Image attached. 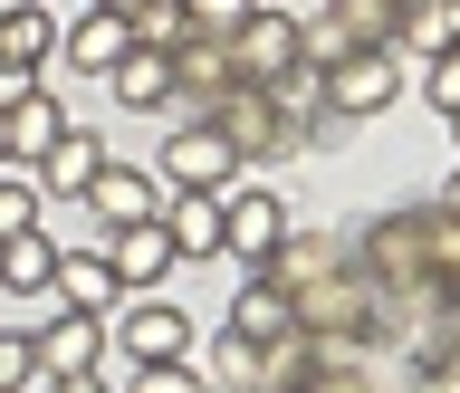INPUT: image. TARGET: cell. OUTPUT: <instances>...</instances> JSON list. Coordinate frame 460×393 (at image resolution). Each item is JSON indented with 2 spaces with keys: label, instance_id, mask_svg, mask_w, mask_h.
I'll return each instance as SVG.
<instances>
[{
  "label": "cell",
  "instance_id": "cell-30",
  "mask_svg": "<svg viewBox=\"0 0 460 393\" xmlns=\"http://www.w3.org/2000/svg\"><path fill=\"white\" fill-rule=\"evenodd\" d=\"M0 164H10V115H0Z\"/></svg>",
  "mask_w": 460,
  "mask_h": 393
},
{
  "label": "cell",
  "instance_id": "cell-16",
  "mask_svg": "<svg viewBox=\"0 0 460 393\" xmlns=\"http://www.w3.org/2000/svg\"><path fill=\"white\" fill-rule=\"evenodd\" d=\"M58 29L39 0H0V67H39V58H58Z\"/></svg>",
  "mask_w": 460,
  "mask_h": 393
},
{
  "label": "cell",
  "instance_id": "cell-10",
  "mask_svg": "<svg viewBox=\"0 0 460 393\" xmlns=\"http://www.w3.org/2000/svg\"><path fill=\"white\" fill-rule=\"evenodd\" d=\"M164 240H172V259H230L221 192H172L164 201Z\"/></svg>",
  "mask_w": 460,
  "mask_h": 393
},
{
  "label": "cell",
  "instance_id": "cell-32",
  "mask_svg": "<svg viewBox=\"0 0 460 393\" xmlns=\"http://www.w3.org/2000/svg\"><path fill=\"white\" fill-rule=\"evenodd\" d=\"M402 10H412V0H402Z\"/></svg>",
  "mask_w": 460,
  "mask_h": 393
},
{
  "label": "cell",
  "instance_id": "cell-28",
  "mask_svg": "<svg viewBox=\"0 0 460 393\" xmlns=\"http://www.w3.org/2000/svg\"><path fill=\"white\" fill-rule=\"evenodd\" d=\"M86 10H106V20H135V10H144V0H86Z\"/></svg>",
  "mask_w": 460,
  "mask_h": 393
},
{
  "label": "cell",
  "instance_id": "cell-5",
  "mask_svg": "<svg viewBox=\"0 0 460 393\" xmlns=\"http://www.w3.org/2000/svg\"><path fill=\"white\" fill-rule=\"evenodd\" d=\"M221 230H230V259L269 269V259L288 250V201L259 192V183H240V192H221Z\"/></svg>",
  "mask_w": 460,
  "mask_h": 393
},
{
  "label": "cell",
  "instance_id": "cell-12",
  "mask_svg": "<svg viewBox=\"0 0 460 393\" xmlns=\"http://www.w3.org/2000/svg\"><path fill=\"white\" fill-rule=\"evenodd\" d=\"M125 49H135V39H125V20H106V10H77V20L58 29V58H67L77 77H96V86L115 77V58H125Z\"/></svg>",
  "mask_w": 460,
  "mask_h": 393
},
{
  "label": "cell",
  "instance_id": "cell-15",
  "mask_svg": "<svg viewBox=\"0 0 460 393\" xmlns=\"http://www.w3.org/2000/svg\"><path fill=\"white\" fill-rule=\"evenodd\" d=\"M106 96H115L125 115L172 106V49H125V58H115V77H106Z\"/></svg>",
  "mask_w": 460,
  "mask_h": 393
},
{
  "label": "cell",
  "instance_id": "cell-14",
  "mask_svg": "<svg viewBox=\"0 0 460 393\" xmlns=\"http://www.w3.org/2000/svg\"><path fill=\"white\" fill-rule=\"evenodd\" d=\"M230 336H240V345H288V336H297V298H288L279 279H250L240 308H230Z\"/></svg>",
  "mask_w": 460,
  "mask_h": 393
},
{
  "label": "cell",
  "instance_id": "cell-3",
  "mask_svg": "<svg viewBox=\"0 0 460 393\" xmlns=\"http://www.w3.org/2000/svg\"><path fill=\"white\" fill-rule=\"evenodd\" d=\"M297 58H307V29H297V10H269V0H259L250 20L230 29V67H240V86H279Z\"/></svg>",
  "mask_w": 460,
  "mask_h": 393
},
{
  "label": "cell",
  "instance_id": "cell-25",
  "mask_svg": "<svg viewBox=\"0 0 460 393\" xmlns=\"http://www.w3.org/2000/svg\"><path fill=\"white\" fill-rule=\"evenodd\" d=\"M422 96H431L441 115H460V49H451V58H431V67H422Z\"/></svg>",
  "mask_w": 460,
  "mask_h": 393
},
{
  "label": "cell",
  "instance_id": "cell-8",
  "mask_svg": "<svg viewBox=\"0 0 460 393\" xmlns=\"http://www.w3.org/2000/svg\"><path fill=\"white\" fill-rule=\"evenodd\" d=\"M58 298H67L77 317H115V308H125V279H115L106 240H86V250H58Z\"/></svg>",
  "mask_w": 460,
  "mask_h": 393
},
{
  "label": "cell",
  "instance_id": "cell-7",
  "mask_svg": "<svg viewBox=\"0 0 460 393\" xmlns=\"http://www.w3.org/2000/svg\"><path fill=\"white\" fill-rule=\"evenodd\" d=\"M86 201H96V221L106 230H135V221H164V173H144V164H106L96 183H86Z\"/></svg>",
  "mask_w": 460,
  "mask_h": 393
},
{
  "label": "cell",
  "instance_id": "cell-17",
  "mask_svg": "<svg viewBox=\"0 0 460 393\" xmlns=\"http://www.w3.org/2000/svg\"><path fill=\"white\" fill-rule=\"evenodd\" d=\"M106 164H115L106 144L86 135V125H67V135H58V154H49V164H39V173H29V183H39V192H86V183H96V173H106Z\"/></svg>",
  "mask_w": 460,
  "mask_h": 393
},
{
  "label": "cell",
  "instance_id": "cell-13",
  "mask_svg": "<svg viewBox=\"0 0 460 393\" xmlns=\"http://www.w3.org/2000/svg\"><path fill=\"white\" fill-rule=\"evenodd\" d=\"M106 259H115V279H125V298H144V288H164L172 240H164V221H135V230H106Z\"/></svg>",
  "mask_w": 460,
  "mask_h": 393
},
{
  "label": "cell",
  "instance_id": "cell-18",
  "mask_svg": "<svg viewBox=\"0 0 460 393\" xmlns=\"http://www.w3.org/2000/svg\"><path fill=\"white\" fill-rule=\"evenodd\" d=\"M39 288H58V240L49 230L0 240V298H39Z\"/></svg>",
  "mask_w": 460,
  "mask_h": 393
},
{
  "label": "cell",
  "instance_id": "cell-22",
  "mask_svg": "<svg viewBox=\"0 0 460 393\" xmlns=\"http://www.w3.org/2000/svg\"><path fill=\"white\" fill-rule=\"evenodd\" d=\"M29 384H39V336L0 326V393H29Z\"/></svg>",
  "mask_w": 460,
  "mask_h": 393
},
{
  "label": "cell",
  "instance_id": "cell-27",
  "mask_svg": "<svg viewBox=\"0 0 460 393\" xmlns=\"http://www.w3.org/2000/svg\"><path fill=\"white\" fill-rule=\"evenodd\" d=\"M39 393H106L96 374H39Z\"/></svg>",
  "mask_w": 460,
  "mask_h": 393
},
{
  "label": "cell",
  "instance_id": "cell-1",
  "mask_svg": "<svg viewBox=\"0 0 460 393\" xmlns=\"http://www.w3.org/2000/svg\"><path fill=\"white\" fill-rule=\"evenodd\" d=\"M201 125L230 144V164H279V154H297V144H307V135L279 115V96H269V86H230Z\"/></svg>",
  "mask_w": 460,
  "mask_h": 393
},
{
  "label": "cell",
  "instance_id": "cell-20",
  "mask_svg": "<svg viewBox=\"0 0 460 393\" xmlns=\"http://www.w3.org/2000/svg\"><path fill=\"white\" fill-rule=\"evenodd\" d=\"M125 39H135V49H182V39H192V10H182V0H144L135 20H125Z\"/></svg>",
  "mask_w": 460,
  "mask_h": 393
},
{
  "label": "cell",
  "instance_id": "cell-6",
  "mask_svg": "<svg viewBox=\"0 0 460 393\" xmlns=\"http://www.w3.org/2000/svg\"><path fill=\"white\" fill-rule=\"evenodd\" d=\"M164 192H240V164H230V144L211 125H182L164 144Z\"/></svg>",
  "mask_w": 460,
  "mask_h": 393
},
{
  "label": "cell",
  "instance_id": "cell-2",
  "mask_svg": "<svg viewBox=\"0 0 460 393\" xmlns=\"http://www.w3.org/2000/svg\"><path fill=\"white\" fill-rule=\"evenodd\" d=\"M402 77H412L402 49H345L336 67H326V115H336V125H365V115H384L402 96Z\"/></svg>",
  "mask_w": 460,
  "mask_h": 393
},
{
  "label": "cell",
  "instance_id": "cell-11",
  "mask_svg": "<svg viewBox=\"0 0 460 393\" xmlns=\"http://www.w3.org/2000/svg\"><path fill=\"white\" fill-rule=\"evenodd\" d=\"M39 336V374H96V355H106V317H49V326H29Z\"/></svg>",
  "mask_w": 460,
  "mask_h": 393
},
{
  "label": "cell",
  "instance_id": "cell-29",
  "mask_svg": "<svg viewBox=\"0 0 460 393\" xmlns=\"http://www.w3.org/2000/svg\"><path fill=\"white\" fill-rule=\"evenodd\" d=\"M441 211H451V221H460V173H451V183H441Z\"/></svg>",
  "mask_w": 460,
  "mask_h": 393
},
{
  "label": "cell",
  "instance_id": "cell-9",
  "mask_svg": "<svg viewBox=\"0 0 460 393\" xmlns=\"http://www.w3.org/2000/svg\"><path fill=\"white\" fill-rule=\"evenodd\" d=\"M67 135V106H58V86H29L20 106H10V173H39Z\"/></svg>",
  "mask_w": 460,
  "mask_h": 393
},
{
  "label": "cell",
  "instance_id": "cell-19",
  "mask_svg": "<svg viewBox=\"0 0 460 393\" xmlns=\"http://www.w3.org/2000/svg\"><path fill=\"white\" fill-rule=\"evenodd\" d=\"M394 49L402 58H451L460 49V0H412V10H402V29H394Z\"/></svg>",
  "mask_w": 460,
  "mask_h": 393
},
{
  "label": "cell",
  "instance_id": "cell-23",
  "mask_svg": "<svg viewBox=\"0 0 460 393\" xmlns=\"http://www.w3.org/2000/svg\"><path fill=\"white\" fill-rule=\"evenodd\" d=\"M182 10H192V29H201V39H230V29L250 20L259 0H182Z\"/></svg>",
  "mask_w": 460,
  "mask_h": 393
},
{
  "label": "cell",
  "instance_id": "cell-26",
  "mask_svg": "<svg viewBox=\"0 0 460 393\" xmlns=\"http://www.w3.org/2000/svg\"><path fill=\"white\" fill-rule=\"evenodd\" d=\"M29 86H39V67H0V115H10V106H20V96H29Z\"/></svg>",
  "mask_w": 460,
  "mask_h": 393
},
{
  "label": "cell",
  "instance_id": "cell-24",
  "mask_svg": "<svg viewBox=\"0 0 460 393\" xmlns=\"http://www.w3.org/2000/svg\"><path fill=\"white\" fill-rule=\"evenodd\" d=\"M125 393H211V384H201L192 365H135V384H125Z\"/></svg>",
  "mask_w": 460,
  "mask_h": 393
},
{
  "label": "cell",
  "instance_id": "cell-31",
  "mask_svg": "<svg viewBox=\"0 0 460 393\" xmlns=\"http://www.w3.org/2000/svg\"><path fill=\"white\" fill-rule=\"evenodd\" d=\"M451 135H460V115H451Z\"/></svg>",
  "mask_w": 460,
  "mask_h": 393
},
{
  "label": "cell",
  "instance_id": "cell-21",
  "mask_svg": "<svg viewBox=\"0 0 460 393\" xmlns=\"http://www.w3.org/2000/svg\"><path fill=\"white\" fill-rule=\"evenodd\" d=\"M20 230H39V183L0 164V240H20Z\"/></svg>",
  "mask_w": 460,
  "mask_h": 393
},
{
  "label": "cell",
  "instance_id": "cell-4",
  "mask_svg": "<svg viewBox=\"0 0 460 393\" xmlns=\"http://www.w3.org/2000/svg\"><path fill=\"white\" fill-rule=\"evenodd\" d=\"M115 336H125V355L135 365H192V317L172 308L164 288H144V298H125V308L106 317Z\"/></svg>",
  "mask_w": 460,
  "mask_h": 393
}]
</instances>
